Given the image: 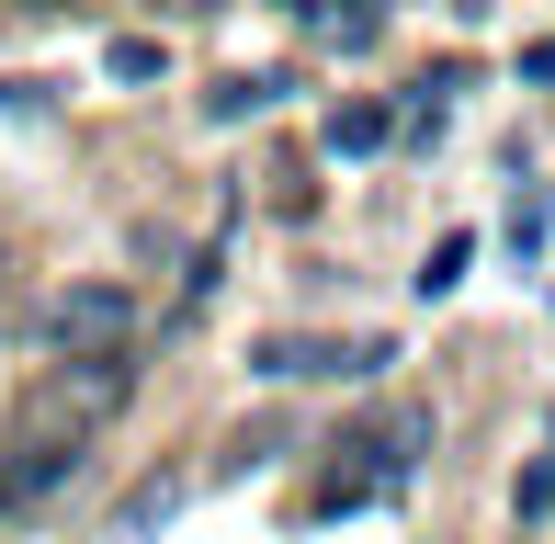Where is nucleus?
I'll list each match as a JSON object with an SVG mask.
<instances>
[{
    "label": "nucleus",
    "mask_w": 555,
    "mask_h": 544,
    "mask_svg": "<svg viewBox=\"0 0 555 544\" xmlns=\"http://www.w3.org/2000/svg\"><path fill=\"white\" fill-rule=\"evenodd\" d=\"M125 398H137V363H125V352H80V363H57L46 386H23L12 442H35V454H91Z\"/></svg>",
    "instance_id": "obj_1"
},
{
    "label": "nucleus",
    "mask_w": 555,
    "mask_h": 544,
    "mask_svg": "<svg viewBox=\"0 0 555 544\" xmlns=\"http://www.w3.org/2000/svg\"><path fill=\"white\" fill-rule=\"evenodd\" d=\"M420 442H431V409H374V419H351V431L330 442V477H318L307 522H340V510H363V500H397V488L420 477Z\"/></svg>",
    "instance_id": "obj_2"
},
{
    "label": "nucleus",
    "mask_w": 555,
    "mask_h": 544,
    "mask_svg": "<svg viewBox=\"0 0 555 544\" xmlns=\"http://www.w3.org/2000/svg\"><path fill=\"white\" fill-rule=\"evenodd\" d=\"M137 340V295L114 284V272H80V284H46L35 307H23V352L46 363H80V352H125Z\"/></svg>",
    "instance_id": "obj_3"
},
{
    "label": "nucleus",
    "mask_w": 555,
    "mask_h": 544,
    "mask_svg": "<svg viewBox=\"0 0 555 544\" xmlns=\"http://www.w3.org/2000/svg\"><path fill=\"white\" fill-rule=\"evenodd\" d=\"M386 363H397V340H340V329H272L261 352H249V375H261V386H318V375L363 386V375H386Z\"/></svg>",
    "instance_id": "obj_4"
},
{
    "label": "nucleus",
    "mask_w": 555,
    "mask_h": 544,
    "mask_svg": "<svg viewBox=\"0 0 555 544\" xmlns=\"http://www.w3.org/2000/svg\"><path fill=\"white\" fill-rule=\"evenodd\" d=\"M511 522H521V533L555 522V419H544V442L521 454V477H511Z\"/></svg>",
    "instance_id": "obj_5"
},
{
    "label": "nucleus",
    "mask_w": 555,
    "mask_h": 544,
    "mask_svg": "<svg viewBox=\"0 0 555 544\" xmlns=\"http://www.w3.org/2000/svg\"><path fill=\"white\" fill-rule=\"evenodd\" d=\"M295 35H330V46H374V12L363 0H272Z\"/></svg>",
    "instance_id": "obj_6"
},
{
    "label": "nucleus",
    "mask_w": 555,
    "mask_h": 544,
    "mask_svg": "<svg viewBox=\"0 0 555 544\" xmlns=\"http://www.w3.org/2000/svg\"><path fill=\"white\" fill-rule=\"evenodd\" d=\"M284 68H249V80H227V91H205V114H216V126H249V114H272V103H284Z\"/></svg>",
    "instance_id": "obj_7"
},
{
    "label": "nucleus",
    "mask_w": 555,
    "mask_h": 544,
    "mask_svg": "<svg viewBox=\"0 0 555 544\" xmlns=\"http://www.w3.org/2000/svg\"><path fill=\"white\" fill-rule=\"evenodd\" d=\"M386 137H397V126H386V103H340V114H330V159H374Z\"/></svg>",
    "instance_id": "obj_8"
},
{
    "label": "nucleus",
    "mask_w": 555,
    "mask_h": 544,
    "mask_svg": "<svg viewBox=\"0 0 555 544\" xmlns=\"http://www.w3.org/2000/svg\"><path fill=\"white\" fill-rule=\"evenodd\" d=\"M465 261H476V238H442V250L420 261V295H453V284H465Z\"/></svg>",
    "instance_id": "obj_9"
},
{
    "label": "nucleus",
    "mask_w": 555,
    "mask_h": 544,
    "mask_svg": "<svg viewBox=\"0 0 555 544\" xmlns=\"http://www.w3.org/2000/svg\"><path fill=\"white\" fill-rule=\"evenodd\" d=\"M103 68H114V80H159V46H147V35H125Z\"/></svg>",
    "instance_id": "obj_10"
},
{
    "label": "nucleus",
    "mask_w": 555,
    "mask_h": 544,
    "mask_svg": "<svg viewBox=\"0 0 555 544\" xmlns=\"http://www.w3.org/2000/svg\"><path fill=\"white\" fill-rule=\"evenodd\" d=\"M521 80H533V91H555V35H533V46H521Z\"/></svg>",
    "instance_id": "obj_11"
}]
</instances>
